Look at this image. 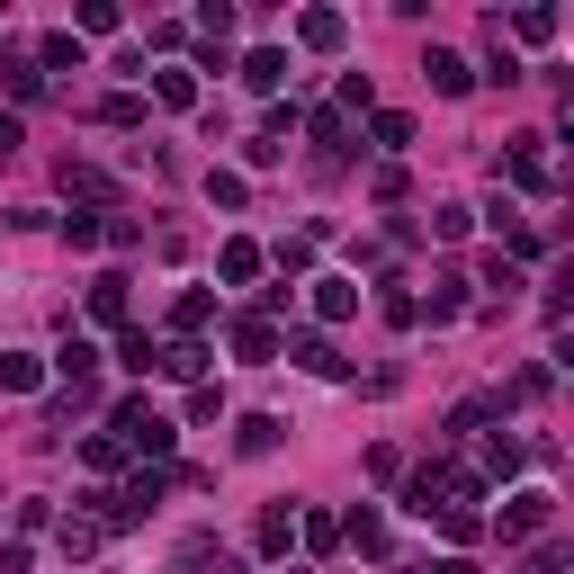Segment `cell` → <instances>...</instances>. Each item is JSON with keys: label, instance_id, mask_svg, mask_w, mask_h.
<instances>
[{"label": "cell", "instance_id": "cell-1", "mask_svg": "<svg viewBox=\"0 0 574 574\" xmlns=\"http://www.w3.org/2000/svg\"><path fill=\"white\" fill-rule=\"evenodd\" d=\"M108 440H117V449H135V458H153V467H171V449H180V422H171V413H153L144 395H126V404L108 413Z\"/></svg>", "mask_w": 574, "mask_h": 574}, {"label": "cell", "instance_id": "cell-2", "mask_svg": "<svg viewBox=\"0 0 574 574\" xmlns=\"http://www.w3.org/2000/svg\"><path fill=\"white\" fill-rule=\"evenodd\" d=\"M493 530H502V548H521V539L556 530V493H539V485H530V493H512V502H502V521H493Z\"/></svg>", "mask_w": 574, "mask_h": 574}, {"label": "cell", "instance_id": "cell-3", "mask_svg": "<svg viewBox=\"0 0 574 574\" xmlns=\"http://www.w3.org/2000/svg\"><path fill=\"white\" fill-rule=\"evenodd\" d=\"M502 171H512V189H530V198H548V189H556V171H548L539 144H512V153H502Z\"/></svg>", "mask_w": 574, "mask_h": 574}, {"label": "cell", "instance_id": "cell-4", "mask_svg": "<svg viewBox=\"0 0 574 574\" xmlns=\"http://www.w3.org/2000/svg\"><path fill=\"white\" fill-rule=\"evenodd\" d=\"M422 82L440 91V99H467V82H476V72H467V63L449 54V45H431V54H422Z\"/></svg>", "mask_w": 574, "mask_h": 574}, {"label": "cell", "instance_id": "cell-5", "mask_svg": "<svg viewBox=\"0 0 574 574\" xmlns=\"http://www.w3.org/2000/svg\"><path fill=\"white\" fill-rule=\"evenodd\" d=\"M341 539H350L359 556H386V512H378V502H359V512L341 521Z\"/></svg>", "mask_w": 574, "mask_h": 574}, {"label": "cell", "instance_id": "cell-6", "mask_svg": "<svg viewBox=\"0 0 574 574\" xmlns=\"http://www.w3.org/2000/svg\"><path fill=\"white\" fill-rule=\"evenodd\" d=\"M315 315L323 323H350L359 315V278H315Z\"/></svg>", "mask_w": 574, "mask_h": 574}, {"label": "cell", "instance_id": "cell-7", "mask_svg": "<svg viewBox=\"0 0 574 574\" xmlns=\"http://www.w3.org/2000/svg\"><path fill=\"white\" fill-rule=\"evenodd\" d=\"M234 350L269 369V359H278V323H269V315H243V323H234Z\"/></svg>", "mask_w": 574, "mask_h": 574}, {"label": "cell", "instance_id": "cell-8", "mask_svg": "<svg viewBox=\"0 0 574 574\" xmlns=\"http://www.w3.org/2000/svg\"><path fill=\"white\" fill-rule=\"evenodd\" d=\"M153 99H162V108H198V72H189V63H162V72H153Z\"/></svg>", "mask_w": 574, "mask_h": 574}, {"label": "cell", "instance_id": "cell-9", "mask_svg": "<svg viewBox=\"0 0 574 574\" xmlns=\"http://www.w3.org/2000/svg\"><path fill=\"white\" fill-rule=\"evenodd\" d=\"M261 261H269V252H261V243H243V234H234L225 252H215V269H225L234 287H252V278H261Z\"/></svg>", "mask_w": 574, "mask_h": 574}, {"label": "cell", "instance_id": "cell-10", "mask_svg": "<svg viewBox=\"0 0 574 574\" xmlns=\"http://www.w3.org/2000/svg\"><path fill=\"white\" fill-rule=\"evenodd\" d=\"M341 36H350V28H341V10H306V19H297V45H315V54H332Z\"/></svg>", "mask_w": 574, "mask_h": 574}, {"label": "cell", "instance_id": "cell-11", "mask_svg": "<svg viewBox=\"0 0 574 574\" xmlns=\"http://www.w3.org/2000/svg\"><path fill=\"white\" fill-rule=\"evenodd\" d=\"M287 359H297V369H315V378H341V359H332L323 332H297V341H287Z\"/></svg>", "mask_w": 574, "mask_h": 574}, {"label": "cell", "instance_id": "cell-12", "mask_svg": "<svg viewBox=\"0 0 574 574\" xmlns=\"http://www.w3.org/2000/svg\"><path fill=\"white\" fill-rule=\"evenodd\" d=\"M287 530H297V502H269V512H261V556H287Z\"/></svg>", "mask_w": 574, "mask_h": 574}, {"label": "cell", "instance_id": "cell-13", "mask_svg": "<svg viewBox=\"0 0 574 574\" xmlns=\"http://www.w3.org/2000/svg\"><path fill=\"white\" fill-rule=\"evenodd\" d=\"M278 440H287V422H278V413H243V458H269Z\"/></svg>", "mask_w": 574, "mask_h": 574}, {"label": "cell", "instance_id": "cell-14", "mask_svg": "<svg viewBox=\"0 0 574 574\" xmlns=\"http://www.w3.org/2000/svg\"><path fill=\"white\" fill-rule=\"evenodd\" d=\"M91 323H126V278H91Z\"/></svg>", "mask_w": 574, "mask_h": 574}, {"label": "cell", "instance_id": "cell-15", "mask_svg": "<svg viewBox=\"0 0 574 574\" xmlns=\"http://www.w3.org/2000/svg\"><path fill=\"white\" fill-rule=\"evenodd\" d=\"M206 323H215V297H206V287H189V297L171 306V332L189 341V332H206Z\"/></svg>", "mask_w": 574, "mask_h": 574}, {"label": "cell", "instance_id": "cell-16", "mask_svg": "<svg viewBox=\"0 0 574 574\" xmlns=\"http://www.w3.org/2000/svg\"><path fill=\"white\" fill-rule=\"evenodd\" d=\"M0 82H10L19 99H45V72H36V54H0Z\"/></svg>", "mask_w": 574, "mask_h": 574}, {"label": "cell", "instance_id": "cell-17", "mask_svg": "<svg viewBox=\"0 0 574 574\" xmlns=\"http://www.w3.org/2000/svg\"><path fill=\"white\" fill-rule=\"evenodd\" d=\"M153 369H162V378H198V386H206V350H198V341H171Z\"/></svg>", "mask_w": 574, "mask_h": 574}, {"label": "cell", "instance_id": "cell-18", "mask_svg": "<svg viewBox=\"0 0 574 574\" xmlns=\"http://www.w3.org/2000/svg\"><path fill=\"white\" fill-rule=\"evenodd\" d=\"M493 413H502V395H467V404L449 413V440H467V431H485Z\"/></svg>", "mask_w": 574, "mask_h": 574}, {"label": "cell", "instance_id": "cell-19", "mask_svg": "<svg viewBox=\"0 0 574 574\" xmlns=\"http://www.w3.org/2000/svg\"><path fill=\"white\" fill-rule=\"evenodd\" d=\"M0 386H45V359H28V350H0Z\"/></svg>", "mask_w": 574, "mask_h": 574}, {"label": "cell", "instance_id": "cell-20", "mask_svg": "<svg viewBox=\"0 0 574 574\" xmlns=\"http://www.w3.org/2000/svg\"><path fill=\"white\" fill-rule=\"evenodd\" d=\"M243 82H252V91H278V82H287V54H278V45H261V54L243 63Z\"/></svg>", "mask_w": 574, "mask_h": 574}, {"label": "cell", "instance_id": "cell-21", "mask_svg": "<svg viewBox=\"0 0 574 574\" xmlns=\"http://www.w3.org/2000/svg\"><path fill=\"white\" fill-rule=\"evenodd\" d=\"M36 72H82V36H45L36 45Z\"/></svg>", "mask_w": 574, "mask_h": 574}, {"label": "cell", "instance_id": "cell-22", "mask_svg": "<svg viewBox=\"0 0 574 574\" xmlns=\"http://www.w3.org/2000/svg\"><path fill=\"white\" fill-rule=\"evenodd\" d=\"M369 144H378V153H404V144H413V117H404V108H386V117L369 126Z\"/></svg>", "mask_w": 574, "mask_h": 574}, {"label": "cell", "instance_id": "cell-23", "mask_svg": "<svg viewBox=\"0 0 574 574\" xmlns=\"http://www.w3.org/2000/svg\"><path fill=\"white\" fill-rule=\"evenodd\" d=\"M117 359H126V369L144 378V369H153V359H162V341H153V332H126V341H117Z\"/></svg>", "mask_w": 574, "mask_h": 574}, {"label": "cell", "instance_id": "cell-24", "mask_svg": "<svg viewBox=\"0 0 574 574\" xmlns=\"http://www.w3.org/2000/svg\"><path fill=\"white\" fill-rule=\"evenodd\" d=\"M54 539H63V556H91V548H99V539H108V530H99V521H63V530H54Z\"/></svg>", "mask_w": 574, "mask_h": 574}, {"label": "cell", "instance_id": "cell-25", "mask_svg": "<svg viewBox=\"0 0 574 574\" xmlns=\"http://www.w3.org/2000/svg\"><path fill=\"white\" fill-rule=\"evenodd\" d=\"M512 36H521V45H548V36H556V10H521Z\"/></svg>", "mask_w": 574, "mask_h": 574}, {"label": "cell", "instance_id": "cell-26", "mask_svg": "<svg viewBox=\"0 0 574 574\" xmlns=\"http://www.w3.org/2000/svg\"><path fill=\"white\" fill-rule=\"evenodd\" d=\"M449 315H467V278H440V297H431V323H449Z\"/></svg>", "mask_w": 574, "mask_h": 574}, {"label": "cell", "instance_id": "cell-27", "mask_svg": "<svg viewBox=\"0 0 574 574\" xmlns=\"http://www.w3.org/2000/svg\"><path fill=\"white\" fill-rule=\"evenodd\" d=\"M63 189H72V198H108V180H99L91 162H63Z\"/></svg>", "mask_w": 574, "mask_h": 574}, {"label": "cell", "instance_id": "cell-28", "mask_svg": "<svg viewBox=\"0 0 574 574\" xmlns=\"http://www.w3.org/2000/svg\"><path fill=\"white\" fill-rule=\"evenodd\" d=\"M206 198H215V206H243L252 189H243V171H206Z\"/></svg>", "mask_w": 574, "mask_h": 574}, {"label": "cell", "instance_id": "cell-29", "mask_svg": "<svg viewBox=\"0 0 574 574\" xmlns=\"http://www.w3.org/2000/svg\"><path fill=\"white\" fill-rule=\"evenodd\" d=\"M485 476H521V440H485Z\"/></svg>", "mask_w": 574, "mask_h": 574}, {"label": "cell", "instance_id": "cell-30", "mask_svg": "<svg viewBox=\"0 0 574 574\" xmlns=\"http://www.w3.org/2000/svg\"><path fill=\"white\" fill-rule=\"evenodd\" d=\"M467 225H476V215H467V206H431V234H440V243H458Z\"/></svg>", "mask_w": 574, "mask_h": 574}, {"label": "cell", "instance_id": "cell-31", "mask_svg": "<svg viewBox=\"0 0 574 574\" xmlns=\"http://www.w3.org/2000/svg\"><path fill=\"white\" fill-rule=\"evenodd\" d=\"M278 269H287V278H306V269H315V243H306V234H297V243H278Z\"/></svg>", "mask_w": 574, "mask_h": 574}, {"label": "cell", "instance_id": "cell-32", "mask_svg": "<svg viewBox=\"0 0 574 574\" xmlns=\"http://www.w3.org/2000/svg\"><path fill=\"white\" fill-rule=\"evenodd\" d=\"M99 243H117V252H135V243H144V225H135V215H108V225H99Z\"/></svg>", "mask_w": 574, "mask_h": 574}, {"label": "cell", "instance_id": "cell-33", "mask_svg": "<svg viewBox=\"0 0 574 574\" xmlns=\"http://www.w3.org/2000/svg\"><path fill=\"white\" fill-rule=\"evenodd\" d=\"M315 126V144H332V153H341V144H350V126H341V108H323V117H306Z\"/></svg>", "mask_w": 574, "mask_h": 574}, {"label": "cell", "instance_id": "cell-34", "mask_svg": "<svg viewBox=\"0 0 574 574\" xmlns=\"http://www.w3.org/2000/svg\"><path fill=\"white\" fill-rule=\"evenodd\" d=\"M99 117H108V126H144V99H135V91H117V99H108Z\"/></svg>", "mask_w": 574, "mask_h": 574}, {"label": "cell", "instance_id": "cell-35", "mask_svg": "<svg viewBox=\"0 0 574 574\" xmlns=\"http://www.w3.org/2000/svg\"><path fill=\"white\" fill-rule=\"evenodd\" d=\"M297 530H306V548H332V539H341V521H332V512H306Z\"/></svg>", "mask_w": 574, "mask_h": 574}, {"label": "cell", "instance_id": "cell-36", "mask_svg": "<svg viewBox=\"0 0 574 574\" xmlns=\"http://www.w3.org/2000/svg\"><path fill=\"white\" fill-rule=\"evenodd\" d=\"M530 574H565V548H539V556H530Z\"/></svg>", "mask_w": 574, "mask_h": 574}, {"label": "cell", "instance_id": "cell-37", "mask_svg": "<svg viewBox=\"0 0 574 574\" xmlns=\"http://www.w3.org/2000/svg\"><path fill=\"white\" fill-rule=\"evenodd\" d=\"M19 144H28V126H19V117H0V153H19Z\"/></svg>", "mask_w": 574, "mask_h": 574}, {"label": "cell", "instance_id": "cell-38", "mask_svg": "<svg viewBox=\"0 0 574 574\" xmlns=\"http://www.w3.org/2000/svg\"><path fill=\"white\" fill-rule=\"evenodd\" d=\"M422 574H476V565H467V556H431Z\"/></svg>", "mask_w": 574, "mask_h": 574}, {"label": "cell", "instance_id": "cell-39", "mask_svg": "<svg viewBox=\"0 0 574 574\" xmlns=\"http://www.w3.org/2000/svg\"><path fill=\"white\" fill-rule=\"evenodd\" d=\"M206 565H215V574H243V565H234V556H206Z\"/></svg>", "mask_w": 574, "mask_h": 574}]
</instances>
